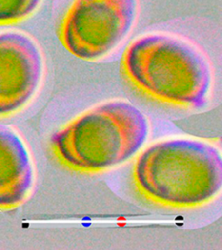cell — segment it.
<instances>
[{"label": "cell", "mask_w": 222, "mask_h": 250, "mask_svg": "<svg viewBox=\"0 0 222 250\" xmlns=\"http://www.w3.org/2000/svg\"><path fill=\"white\" fill-rule=\"evenodd\" d=\"M137 190L165 207L190 208L214 199L222 186V160L207 143L173 139L151 145L133 170Z\"/></svg>", "instance_id": "obj_1"}, {"label": "cell", "mask_w": 222, "mask_h": 250, "mask_svg": "<svg viewBox=\"0 0 222 250\" xmlns=\"http://www.w3.org/2000/svg\"><path fill=\"white\" fill-rule=\"evenodd\" d=\"M121 67L133 85L155 100L185 108L205 104L212 74L206 58L174 36L148 34L125 51Z\"/></svg>", "instance_id": "obj_2"}, {"label": "cell", "mask_w": 222, "mask_h": 250, "mask_svg": "<svg viewBox=\"0 0 222 250\" xmlns=\"http://www.w3.org/2000/svg\"><path fill=\"white\" fill-rule=\"evenodd\" d=\"M147 117L128 102L102 104L56 133L55 156L75 171L98 173L129 160L148 137Z\"/></svg>", "instance_id": "obj_3"}, {"label": "cell", "mask_w": 222, "mask_h": 250, "mask_svg": "<svg viewBox=\"0 0 222 250\" xmlns=\"http://www.w3.org/2000/svg\"><path fill=\"white\" fill-rule=\"evenodd\" d=\"M137 9V0H76L62 22V43L78 59H101L129 35Z\"/></svg>", "instance_id": "obj_4"}, {"label": "cell", "mask_w": 222, "mask_h": 250, "mask_svg": "<svg viewBox=\"0 0 222 250\" xmlns=\"http://www.w3.org/2000/svg\"><path fill=\"white\" fill-rule=\"evenodd\" d=\"M43 72L42 52L33 39L16 31L0 33V118L31 101Z\"/></svg>", "instance_id": "obj_5"}, {"label": "cell", "mask_w": 222, "mask_h": 250, "mask_svg": "<svg viewBox=\"0 0 222 250\" xmlns=\"http://www.w3.org/2000/svg\"><path fill=\"white\" fill-rule=\"evenodd\" d=\"M34 183V168L27 147L19 134L0 125V210L19 207Z\"/></svg>", "instance_id": "obj_6"}, {"label": "cell", "mask_w": 222, "mask_h": 250, "mask_svg": "<svg viewBox=\"0 0 222 250\" xmlns=\"http://www.w3.org/2000/svg\"><path fill=\"white\" fill-rule=\"evenodd\" d=\"M42 0H0V26L25 20L38 9Z\"/></svg>", "instance_id": "obj_7"}]
</instances>
